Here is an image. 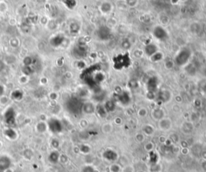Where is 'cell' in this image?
I'll list each match as a JSON object with an SVG mask.
<instances>
[{
	"label": "cell",
	"instance_id": "cell-44",
	"mask_svg": "<svg viewBox=\"0 0 206 172\" xmlns=\"http://www.w3.org/2000/svg\"><path fill=\"white\" fill-rule=\"evenodd\" d=\"M122 46L123 47V48H130V43L129 40H123L122 44Z\"/></svg>",
	"mask_w": 206,
	"mask_h": 172
},
{
	"label": "cell",
	"instance_id": "cell-53",
	"mask_svg": "<svg viewBox=\"0 0 206 172\" xmlns=\"http://www.w3.org/2000/svg\"><path fill=\"white\" fill-rule=\"evenodd\" d=\"M3 172H15V171H14V170L12 169V167H10V168H7V169L4 170Z\"/></svg>",
	"mask_w": 206,
	"mask_h": 172
},
{
	"label": "cell",
	"instance_id": "cell-10",
	"mask_svg": "<svg viewBox=\"0 0 206 172\" xmlns=\"http://www.w3.org/2000/svg\"><path fill=\"white\" fill-rule=\"evenodd\" d=\"M171 93L170 91H168L167 89H164L159 91L157 96V99L163 103H166L171 100Z\"/></svg>",
	"mask_w": 206,
	"mask_h": 172
},
{
	"label": "cell",
	"instance_id": "cell-7",
	"mask_svg": "<svg viewBox=\"0 0 206 172\" xmlns=\"http://www.w3.org/2000/svg\"><path fill=\"white\" fill-rule=\"evenodd\" d=\"M65 39V38L61 34H56L50 39V44L54 48H57V47L61 46Z\"/></svg>",
	"mask_w": 206,
	"mask_h": 172
},
{
	"label": "cell",
	"instance_id": "cell-49",
	"mask_svg": "<svg viewBox=\"0 0 206 172\" xmlns=\"http://www.w3.org/2000/svg\"><path fill=\"white\" fill-rule=\"evenodd\" d=\"M181 153H182L183 154H188L189 153V147H187V148H182V150H181Z\"/></svg>",
	"mask_w": 206,
	"mask_h": 172
},
{
	"label": "cell",
	"instance_id": "cell-5",
	"mask_svg": "<svg viewBox=\"0 0 206 172\" xmlns=\"http://www.w3.org/2000/svg\"><path fill=\"white\" fill-rule=\"evenodd\" d=\"M103 159H105L107 162L109 163H116L118 161L119 155L117 152L115 151L113 149H106V150H104L102 153Z\"/></svg>",
	"mask_w": 206,
	"mask_h": 172
},
{
	"label": "cell",
	"instance_id": "cell-24",
	"mask_svg": "<svg viewBox=\"0 0 206 172\" xmlns=\"http://www.w3.org/2000/svg\"><path fill=\"white\" fill-rule=\"evenodd\" d=\"M100 10L102 13H109V12L111 11L112 5L108 2H105L101 5Z\"/></svg>",
	"mask_w": 206,
	"mask_h": 172
},
{
	"label": "cell",
	"instance_id": "cell-11",
	"mask_svg": "<svg viewBox=\"0 0 206 172\" xmlns=\"http://www.w3.org/2000/svg\"><path fill=\"white\" fill-rule=\"evenodd\" d=\"M3 134H4V136L6 137L7 139L11 140V141H14V140L18 138L17 131L14 130L13 128H6L4 130V131H3Z\"/></svg>",
	"mask_w": 206,
	"mask_h": 172
},
{
	"label": "cell",
	"instance_id": "cell-20",
	"mask_svg": "<svg viewBox=\"0 0 206 172\" xmlns=\"http://www.w3.org/2000/svg\"><path fill=\"white\" fill-rule=\"evenodd\" d=\"M96 112L98 114V116L100 118H106L107 113H108L103 105H99L98 106H96Z\"/></svg>",
	"mask_w": 206,
	"mask_h": 172
},
{
	"label": "cell",
	"instance_id": "cell-25",
	"mask_svg": "<svg viewBox=\"0 0 206 172\" xmlns=\"http://www.w3.org/2000/svg\"><path fill=\"white\" fill-rule=\"evenodd\" d=\"M113 130H114L113 125L111 123H109V122L103 124L102 127V130L104 134H110L113 131Z\"/></svg>",
	"mask_w": 206,
	"mask_h": 172
},
{
	"label": "cell",
	"instance_id": "cell-28",
	"mask_svg": "<svg viewBox=\"0 0 206 172\" xmlns=\"http://www.w3.org/2000/svg\"><path fill=\"white\" fill-rule=\"evenodd\" d=\"M109 172H121V170H122V167L120 166V165L117 163H112L111 165L109 166Z\"/></svg>",
	"mask_w": 206,
	"mask_h": 172
},
{
	"label": "cell",
	"instance_id": "cell-4",
	"mask_svg": "<svg viewBox=\"0 0 206 172\" xmlns=\"http://www.w3.org/2000/svg\"><path fill=\"white\" fill-rule=\"evenodd\" d=\"M47 123L48 126V130L51 132L54 133V134L61 133L63 130V124H62V122L57 118H50Z\"/></svg>",
	"mask_w": 206,
	"mask_h": 172
},
{
	"label": "cell",
	"instance_id": "cell-9",
	"mask_svg": "<svg viewBox=\"0 0 206 172\" xmlns=\"http://www.w3.org/2000/svg\"><path fill=\"white\" fill-rule=\"evenodd\" d=\"M81 110L86 114H93L96 112V105L91 101H87L82 105Z\"/></svg>",
	"mask_w": 206,
	"mask_h": 172
},
{
	"label": "cell",
	"instance_id": "cell-26",
	"mask_svg": "<svg viewBox=\"0 0 206 172\" xmlns=\"http://www.w3.org/2000/svg\"><path fill=\"white\" fill-rule=\"evenodd\" d=\"M81 172H96V170L92 164H85L81 166Z\"/></svg>",
	"mask_w": 206,
	"mask_h": 172
},
{
	"label": "cell",
	"instance_id": "cell-16",
	"mask_svg": "<svg viewBox=\"0 0 206 172\" xmlns=\"http://www.w3.org/2000/svg\"><path fill=\"white\" fill-rule=\"evenodd\" d=\"M35 130L40 134H44L45 132H47L48 130V123L46 121H40L37 122V124L35 125Z\"/></svg>",
	"mask_w": 206,
	"mask_h": 172
},
{
	"label": "cell",
	"instance_id": "cell-13",
	"mask_svg": "<svg viewBox=\"0 0 206 172\" xmlns=\"http://www.w3.org/2000/svg\"><path fill=\"white\" fill-rule=\"evenodd\" d=\"M151 116H152V118H153L155 120L159 121V120H161V119H163L164 118H165V111L163 110L162 108L157 107V108H155V109L152 110Z\"/></svg>",
	"mask_w": 206,
	"mask_h": 172
},
{
	"label": "cell",
	"instance_id": "cell-43",
	"mask_svg": "<svg viewBox=\"0 0 206 172\" xmlns=\"http://www.w3.org/2000/svg\"><path fill=\"white\" fill-rule=\"evenodd\" d=\"M27 76H25V75H24L23 77H21L19 79V81L20 82L21 84H25V83H27Z\"/></svg>",
	"mask_w": 206,
	"mask_h": 172
},
{
	"label": "cell",
	"instance_id": "cell-37",
	"mask_svg": "<svg viewBox=\"0 0 206 172\" xmlns=\"http://www.w3.org/2000/svg\"><path fill=\"white\" fill-rule=\"evenodd\" d=\"M135 139L138 143H143L145 140V135L143 133H138L135 135Z\"/></svg>",
	"mask_w": 206,
	"mask_h": 172
},
{
	"label": "cell",
	"instance_id": "cell-34",
	"mask_svg": "<svg viewBox=\"0 0 206 172\" xmlns=\"http://www.w3.org/2000/svg\"><path fill=\"white\" fill-rule=\"evenodd\" d=\"M51 146L53 147V150H58L60 147V141L57 138H53L51 140Z\"/></svg>",
	"mask_w": 206,
	"mask_h": 172
},
{
	"label": "cell",
	"instance_id": "cell-8",
	"mask_svg": "<svg viewBox=\"0 0 206 172\" xmlns=\"http://www.w3.org/2000/svg\"><path fill=\"white\" fill-rule=\"evenodd\" d=\"M12 159L6 156V155H2L0 156V171H3L4 170L12 167Z\"/></svg>",
	"mask_w": 206,
	"mask_h": 172
},
{
	"label": "cell",
	"instance_id": "cell-51",
	"mask_svg": "<svg viewBox=\"0 0 206 172\" xmlns=\"http://www.w3.org/2000/svg\"><path fill=\"white\" fill-rule=\"evenodd\" d=\"M180 145H181V147H182V148H187V147H189V143H187V142H181V143H180Z\"/></svg>",
	"mask_w": 206,
	"mask_h": 172
},
{
	"label": "cell",
	"instance_id": "cell-47",
	"mask_svg": "<svg viewBox=\"0 0 206 172\" xmlns=\"http://www.w3.org/2000/svg\"><path fill=\"white\" fill-rule=\"evenodd\" d=\"M200 167L204 172H206V160H202L200 163Z\"/></svg>",
	"mask_w": 206,
	"mask_h": 172
},
{
	"label": "cell",
	"instance_id": "cell-18",
	"mask_svg": "<svg viewBox=\"0 0 206 172\" xmlns=\"http://www.w3.org/2000/svg\"><path fill=\"white\" fill-rule=\"evenodd\" d=\"M142 132L145 136H151L155 133V128L151 124H145L142 126Z\"/></svg>",
	"mask_w": 206,
	"mask_h": 172
},
{
	"label": "cell",
	"instance_id": "cell-22",
	"mask_svg": "<svg viewBox=\"0 0 206 172\" xmlns=\"http://www.w3.org/2000/svg\"><path fill=\"white\" fill-rule=\"evenodd\" d=\"M78 148H79L80 153L85 154V155L90 154V152H91V147L88 144H81Z\"/></svg>",
	"mask_w": 206,
	"mask_h": 172
},
{
	"label": "cell",
	"instance_id": "cell-27",
	"mask_svg": "<svg viewBox=\"0 0 206 172\" xmlns=\"http://www.w3.org/2000/svg\"><path fill=\"white\" fill-rule=\"evenodd\" d=\"M149 171H150V172H161L162 166L159 163H155V164H150Z\"/></svg>",
	"mask_w": 206,
	"mask_h": 172
},
{
	"label": "cell",
	"instance_id": "cell-12",
	"mask_svg": "<svg viewBox=\"0 0 206 172\" xmlns=\"http://www.w3.org/2000/svg\"><path fill=\"white\" fill-rule=\"evenodd\" d=\"M61 154L57 150H53L48 156V162L52 164H57L60 162Z\"/></svg>",
	"mask_w": 206,
	"mask_h": 172
},
{
	"label": "cell",
	"instance_id": "cell-2",
	"mask_svg": "<svg viewBox=\"0 0 206 172\" xmlns=\"http://www.w3.org/2000/svg\"><path fill=\"white\" fill-rule=\"evenodd\" d=\"M129 57L128 53L127 55H118L117 57H115L113 59V62H114V68L115 69H118L121 70L124 68H128V66L130 64V60L129 61H123L126 59H127Z\"/></svg>",
	"mask_w": 206,
	"mask_h": 172
},
{
	"label": "cell",
	"instance_id": "cell-48",
	"mask_svg": "<svg viewBox=\"0 0 206 172\" xmlns=\"http://www.w3.org/2000/svg\"><path fill=\"white\" fill-rule=\"evenodd\" d=\"M115 123L117 125H121L122 123V118H119V117H117V118H115Z\"/></svg>",
	"mask_w": 206,
	"mask_h": 172
},
{
	"label": "cell",
	"instance_id": "cell-42",
	"mask_svg": "<svg viewBox=\"0 0 206 172\" xmlns=\"http://www.w3.org/2000/svg\"><path fill=\"white\" fill-rule=\"evenodd\" d=\"M24 60H27V62H24V66H30L32 64V59L29 57H27L24 58Z\"/></svg>",
	"mask_w": 206,
	"mask_h": 172
},
{
	"label": "cell",
	"instance_id": "cell-3",
	"mask_svg": "<svg viewBox=\"0 0 206 172\" xmlns=\"http://www.w3.org/2000/svg\"><path fill=\"white\" fill-rule=\"evenodd\" d=\"M152 35L157 40L159 41H164L169 37L167 30L160 25H157L154 27L152 30Z\"/></svg>",
	"mask_w": 206,
	"mask_h": 172
},
{
	"label": "cell",
	"instance_id": "cell-30",
	"mask_svg": "<svg viewBox=\"0 0 206 172\" xmlns=\"http://www.w3.org/2000/svg\"><path fill=\"white\" fill-rule=\"evenodd\" d=\"M155 149V144L152 142H147L144 144V150L148 153L153 151Z\"/></svg>",
	"mask_w": 206,
	"mask_h": 172
},
{
	"label": "cell",
	"instance_id": "cell-14",
	"mask_svg": "<svg viewBox=\"0 0 206 172\" xmlns=\"http://www.w3.org/2000/svg\"><path fill=\"white\" fill-rule=\"evenodd\" d=\"M118 101L122 105H128L130 101V96L127 91H122L118 94Z\"/></svg>",
	"mask_w": 206,
	"mask_h": 172
},
{
	"label": "cell",
	"instance_id": "cell-23",
	"mask_svg": "<svg viewBox=\"0 0 206 172\" xmlns=\"http://www.w3.org/2000/svg\"><path fill=\"white\" fill-rule=\"evenodd\" d=\"M24 97L23 92L20 91L19 89H16L15 91H13L12 93V98L15 101H19Z\"/></svg>",
	"mask_w": 206,
	"mask_h": 172
},
{
	"label": "cell",
	"instance_id": "cell-52",
	"mask_svg": "<svg viewBox=\"0 0 206 172\" xmlns=\"http://www.w3.org/2000/svg\"><path fill=\"white\" fill-rule=\"evenodd\" d=\"M4 93V87L2 85H0V97L3 95Z\"/></svg>",
	"mask_w": 206,
	"mask_h": 172
},
{
	"label": "cell",
	"instance_id": "cell-35",
	"mask_svg": "<svg viewBox=\"0 0 206 172\" xmlns=\"http://www.w3.org/2000/svg\"><path fill=\"white\" fill-rule=\"evenodd\" d=\"M137 113H138V117H140V118H145V117L147 115L148 111H147V110L146 109V108L142 107V108H140V109H138Z\"/></svg>",
	"mask_w": 206,
	"mask_h": 172
},
{
	"label": "cell",
	"instance_id": "cell-6",
	"mask_svg": "<svg viewBox=\"0 0 206 172\" xmlns=\"http://www.w3.org/2000/svg\"><path fill=\"white\" fill-rule=\"evenodd\" d=\"M172 126V122L168 118H164L159 121V128L162 131H168Z\"/></svg>",
	"mask_w": 206,
	"mask_h": 172
},
{
	"label": "cell",
	"instance_id": "cell-39",
	"mask_svg": "<svg viewBox=\"0 0 206 172\" xmlns=\"http://www.w3.org/2000/svg\"><path fill=\"white\" fill-rule=\"evenodd\" d=\"M70 33H72V34H76V33L78 32V31H79V27H77V25H76V24H72V25H70Z\"/></svg>",
	"mask_w": 206,
	"mask_h": 172
},
{
	"label": "cell",
	"instance_id": "cell-46",
	"mask_svg": "<svg viewBox=\"0 0 206 172\" xmlns=\"http://www.w3.org/2000/svg\"><path fill=\"white\" fill-rule=\"evenodd\" d=\"M6 10H7V6L6 4L3 3H0V11L4 12L6 11Z\"/></svg>",
	"mask_w": 206,
	"mask_h": 172
},
{
	"label": "cell",
	"instance_id": "cell-21",
	"mask_svg": "<svg viewBox=\"0 0 206 172\" xmlns=\"http://www.w3.org/2000/svg\"><path fill=\"white\" fill-rule=\"evenodd\" d=\"M159 154H157L156 152L151 151L149 153V162H150V164H155V163H159Z\"/></svg>",
	"mask_w": 206,
	"mask_h": 172
},
{
	"label": "cell",
	"instance_id": "cell-15",
	"mask_svg": "<svg viewBox=\"0 0 206 172\" xmlns=\"http://www.w3.org/2000/svg\"><path fill=\"white\" fill-rule=\"evenodd\" d=\"M144 51L146 55L151 57H152L154 54H156V52H158V48H157V46H156V45L150 43V44H147L145 46Z\"/></svg>",
	"mask_w": 206,
	"mask_h": 172
},
{
	"label": "cell",
	"instance_id": "cell-45",
	"mask_svg": "<svg viewBox=\"0 0 206 172\" xmlns=\"http://www.w3.org/2000/svg\"><path fill=\"white\" fill-rule=\"evenodd\" d=\"M49 97H50V99L52 101H55V100H56V99L58 98V94L55 92H51L50 95H49Z\"/></svg>",
	"mask_w": 206,
	"mask_h": 172
},
{
	"label": "cell",
	"instance_id": "cell-40",
	"mask_svg": "<svg viewBox=\"0 0 206 172\" xmlns=\"http://www.w3.org/2000/svg\"><path fill=\"white\" fill-rule=\"evenodd\" d=\"M10 44L12 45V47H14V48H17L19 45V41L17 39H12L11 41H10Z\"/></svg>",
	"mask_w": 206,
	"mask_h": 172
},
{
	"label": "cell",
	"instance_id": "cell-31",
	"mask_svg": "<svg viewBox=\"0 0 206 172\" xmlns=\"http://www.w3.org/2000/svg\"><path fill=\"white\" fill-rule=\"evenodd\" d=\"M118 163L120 165L121 167H123V166H127V165H128L129 164V162H128V160H127V158L125 156H121V157L118 158Z\"/></svg>",
	"mask_w": 206,
	"mask_h": 172
},
{
	"label": "cell",
	"instance_id": "cell-41",
	"mask_svg": "<svg viewBox=\"0 0 206 172\" xmlns=\"http://www.w3.org/2000/svg\"><path fill=\"white\" fill-rule=\"evenodd\" d=\"M170 140H171V143H176L179 142V137L177 136L176 134H171V137H170Z\"/></svg>",
	"mask_w": 206,
	"mask_h": 172
},
{
	"label": "cell",
	"instance_id": "cell-32",
	"mask_svg": "<svg viewBox=\"0 0 206 172\" xmlns=\"http://www.w3.org/2000/svg\"><path fill=\"white\" fill-rule=\"evenodd\" d=\"M202 150H202V148H201V146H200V145H198L197 149L196 148L195 145L192 146L191 152L192 153V154H193V155H195V156H200V153H201V151H202Z\"/></svg>",
	"mask_w": 206,
	"mask_h": 172
},
{
	"label": "cell",
	"instance_id": "cell-36",
	"mask_svg": "<svg viewBox=\"0 0 206 172\" xmlns=\"http://www.w3.org/2000/svg\"><path fill=\"white\" fill-rule=\"evenodd\" d=\"M121 171L122 172H135V168H134V166H131V165L128 164V165H127V166L122 167Z\"/></svg>",
	"mask_w": 206,
	"mask_h": 172
},
{
	"label": "cell",
	"instance_id": "cell-33",
	"mask_svg": "<svg viewBox=\"0 0 206 172\" xmlns=\"http://www.w3.org/2000/svg\"><path fill=\"white\" fill-rule=\"evenodd\" d=\"M163 59V55L161 52H157L156 54H154L152 57H151V61H153V62H156V61H159L160 59Z\"/></svg>",
	"mask_w": 206,
	"mask_h": 172
},
{
	"label": "cell",
	"instance_id": "cell-17",
	"mask_svg": "<svg viewBox=\"0 0 206 172\" xmlns=\"http://www.w3.org/2000/svg\"><path fill=\"white\" fill-rule=\"evenodd\" d=\"M193 130V124L192 122H184L181 126V131L186 135H189Z\"/></svg>",
	"mask_w": 206,
	"mask_h": 172
},
{
	"label": "cell",
	"instance_id": "cell-29",
	"mask_svg": "<svg viewBox=\"0 0 206 172\" xmlns=\"http://www.w3.org/2000/svg\"><path fill=\"white\" fill-rule=\"evenodd\" d=\"M63 3L69 9H73L77 5L76 0H63Z\"/></svg>",
	"mask_w": 206,
	"mask_h": 172
},
{
	"label": "cell",
	"instance_id": "cell-50",
	"mask_svg": "<svg viewBox=\"0 0 206 172\" xmlns=\"http://www.w3.org/2000/svg\"><path fill=\"white\" fill-rule=\"evenodd\" d=\"M200 156L201 158H202V159H203V160H206V150H202V151H201Z\"/></svg>",
	"mask_w": 206,
	"mask_h": 172
},
{
	"label": "cell",
	"instance_id": "cell-1",
	"mask_svg": "<svg viewBox=\"0 0 206 172\" xmlns=\"http://www.w3.org/2000/svg\"><path fill=\"white\" fill-rule=\"evenodd\" d=\"M191 57V50L189 48H183L179 51L174 59V62L178 66H183L189 62V59Z\"/></svg>",
	"mask_w": 206,
	"mask_h": 172
},
{
	"label": "cell",
	"instance_id": "cell-19",
	"mask_svg": "<svg viewBox=\"0 0 206 172\" xmlns=\"http://www.w3.org/2000/svg\"><path fill=\"white\" fill-rule=\"evenodd\" d=\"M105 109L107 111V113H111L114 112L116 109V105L113 101H107L105 102V104L103 105Z\"/></svg>",
	"mask_w": 206,
	"mask_h": 172
},
{
	"label": "cell",
	"instance_id": "cell-38",
	"mask_svg": "<svg viewBox=\"0 0 206 172\" xmlns=\"http://www.w3.org/2000/svg\"><path fill=\"white\" fill-rule=\"evenodd\" d=\"M9 102V97L5 95H3L0 97V104L3 105H6V104H8Z\"/></svg>",
	"mask_w": 206,
	"mask_h": 172
}]
</instances>
